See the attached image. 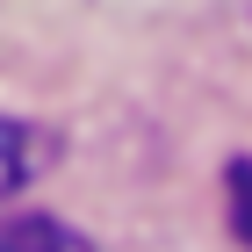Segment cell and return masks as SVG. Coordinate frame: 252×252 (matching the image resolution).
I'll list each match as a JSON object with an SVG mask.
<instances>
[{
    "label": "cell",
    "mask_w": 252,
    "mask_h": 252,
    "mask_svg": "<svg viewBox=\"0 0 252 252\" xmlns=\"http://www.w3.org/2000/svg\"><path fill=\"white\" fill-rule=\"evenodd\" d=\"M43 166H51V137L29 130V123H15V116H0V202L22 194Z\"/></svg>",
    "instance_id": "cell-1"
},
{
    "label": "cell",
    "mask_w": 252,
    "mask_h": 252,
    "mask_svg": "<svg viewBox=\"0 0 252 252\" xmlns=\"http://www.w3.org/2000/svg\"><path fill=\"white\" fill-rule=\"evenodd\" d=\"M0 252H94V245H87L72 223L29 209V216H7V223H0Z\"/></svg>",
    "instance_id": "cell-2"
},
{
    "label": "cell",
    "mask_w": 252,
    "mask_h": 252,
    "mask_svg": "<svg viewBox=\"0 0 252 252\" xmlns=\"http://www.w3.org/2000/svg\"><path fill=\"white\" fill-rule=\"evenodd\" d=\"M223 188H231V231L252 245V158H231V180Z\"/></svg>",
    "instance_id": "cell-3"
}]
</instances>
